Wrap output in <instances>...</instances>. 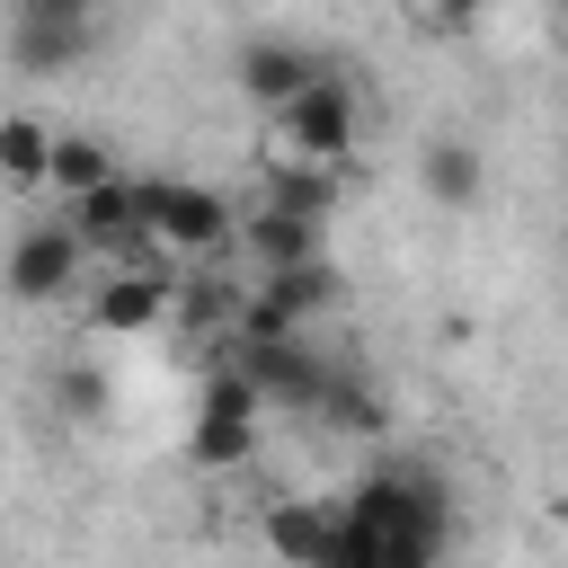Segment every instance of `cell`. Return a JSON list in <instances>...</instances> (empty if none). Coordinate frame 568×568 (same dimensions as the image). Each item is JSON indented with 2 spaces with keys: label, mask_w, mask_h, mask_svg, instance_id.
Listing matches in <instances>:
<instances>
[{
  "label": "cell",
  "mask_w": 568,
  "mask_h": 568,
  "mask_svg": "<svg viewBox=\"0 0 568 568\" xmlns=\"http://www.w3.org/2000/svg\"><path fill=\"white\" fill-rule=\"evenodd\" d=\"M142 213H151V240L178 257H213L231 240V204L195 178H142Z\"/></svg>",
  "instance_id": "5"
},
{
  "label": "cell",
  "mask_w": 568,
  "mask_h": 568,
  "mask_svg": "<svg viewBox=\"0 0 568 568\" xmlns=\"http://www.w3.org/2000/svg\"><path fill=\"white\" fill-rule=\"evenodd\" d=\"M320 71H328V62H320L311 44H293V36H248V44H240V62H231L240 98H257L266 115H275V106H293Z\"/></svg>",
  "instance_id": "8"
},
{
  "label": "cell",
  "mask_w": 568,
  "mask_h": 568,
  "mask_svg": "<svg viewBox=\"0 0 568 568\" xmlns=\"http://www.w3.org/2000/svg\"><path fill=\"white\" fill-rule=\"evenodd\" d=\"M550 524H559V532H568V488H559V497H550Z\"/></svg>",
  "instance_id": "21"
},
{
  "label": "cell",
  "mask_w": 568,
  "mask_h": 568,
  "mask_svg": "<svg viewBox=\"0 0 568 568\" xmlns=\"http://www.w3.org/2000/svg\"><path fill=\"white\" fill-rule=\"evenodd\" d=\"M80 275H89V240H80L71 222H27V231H18V248H9V266H0L9 302H27V311L71 302V284H80Z\"/></svg>",
  "instance_id": "3"
},
{
  "label": "cell",
  "mask_w": 568,
  "mask_h": 568,
  "mask_svg": "<svg viewBox=\"0 0 568 568\" xmlns=\"http://www.w3.org/2000/svg\"><path fill=\"white\" fill-rule=\"evenodd\" d=\"M44 169H53V133H44L36 115H0V178L36 186Z\"/></svg>",
  "instance_id": "16"
},
{
  "label": "cell",
  "mask_w": 568,
  "mask_h": 568,
  "mask_svg": "<svg viewBox=\"0 0 568 568\" xmlns=\"http://www.w3.org/2000/svg\"><path fill=\"white\" fill-rule=\"evenodd\" d=\"M417 186H426V204H444V213H462V204L479 195V151H470L462 133H444V142H426V151H417Z\"/></svg>",
  "instance_id": "13"
},
{
  "label": "cell",
  "mask_w": 568,
  "mask_h": 568,
  "mask_svg": "<svg viewBox=\"0 0 568 568\" xmlns=\"http://www.w3.org/2000/svg\"><path fill=\"white\" fill-rule=\"evenodd\" d=\"M44 178L80 204L89 186H106V178H115V160H106V142H98V133H53V169H44Z\"/></svg>",
  "instance_id": "14"
},
{
  "label": "cell",
  "mask_w": 568,
  "mask_h": 568,
  "mask_svg": "<svg viewBox=\"0 0 568 568\" xmlns=\"http://www.w3.org/2000/svg\"><path fill=\"white\" fill-rule=\"evenodd\" d=\"M426 9H435L444 27H479V18H488V0H426Z\"/></svg>",
  "instance_id": "20"
},
{
  "label": "cell",
  "mask_w": 568,
  "mask_h": 568,
  "mask_svg": "<svg viewBox=\"0 0 568 568\" xmlns=\"http://www.w3.org/2000/svg\"><path fill=\"white\" fill-rule=\"evenodd\" d=\"M89 53V27H53V18H18V62L27 71H71Z\"/></svg>",
  "instance_id": "15"
},
{
  "label": "cell",
  "mask_w": 568,
  "mask_h": 568,
  "mask_svg": "<svg viewBox=\"0 0 568 568\" xmlns=\"http://www.w3.org/2000/svg\"><path fill=\"white\" fill-rule=\"evenodd\" d=\"M240 240H248L257 275H275V266H311V257H320V222H302V213H275V204H257V213L240 222Z\"/></svg>",
  "instance_id": "12"
},
{
  "label": "cell",
  "mask_w": 568,
  "mask_h": 568,
  "mask_svg": "<svg viewBox=\"0 0 568 568\" xmlns=\"http://www.w3.org/2000/svg\"><path fill=\"white\" fill-rule=\"evenodd\" d=\"M320 408H328V417H346L355 435H373V426H382V399H373V390H355V382H328V390H320Z\"/></svg>",
  "instance_id": "18"
},
{
  "label": "cell",
  "mask_w": 568,
  "mask_h": 568,
  "mask_svg": "<svg viewBox=\"0 0 568 568\" xmlns=\"http://www.w3.org/2000/svg\"><path fill=\"white\" fill-rule=\"evenodd\" d=\"M346 515L382 532V559L390 568H444V541H453V497L435 470H373L346 488Z\"/></svg>",
  "instance_id": "1"
},
{
  "label": "cell",
  "mask_w": 568,
  "mask_h": 568,
  "mask_svg": "<svg viewBox=\"0 0 568 568\" xmlns=\"http://www.w3.org/2000/svg\"><path fill=\"white\" fill-rule=\"evenodd\" d=\"M266 550L284 559V568H328V541H337V497H284V506H266Z\"/></svg>",
  "instance_id": "10"
},
{
  "label": "cell",
  "mask_w": 568,
  "mask_h": 568,
  "mask_svg": "<svg viewBox=\"0 0 568 568\" xmlns=\"http://www.w3.org/2000/svg\"><path fill=\"white\" fill-rule=\"evenodd\" d=\"M98 0H18V18H53V27H89Z\"/></svg>",
  "instance_id": "19"
},
{
  "label": "cell",
  "mask_w": 568,
  "mask_h": 568,
  "mask_svg": "<svg viewBox=\"0 0 568 568\" xmlns=\"http://www.w3.org/2000/svg\"><path fill=\"white\" fill-rule=\"evenodd\" d=\"M355 142H364V98H355V80H337V71H320L293 106H275V151H284V160L346 169Z\"/></svg>",
  "instance_id": "2"
},
{
  "label": "cell",
  "mask_w": 568,
  "mask_h": 568,
  "mask_svg": "<svg viewBox=\"0 0 568 568\" xmlns=\"http://www.w3.org/2000/svg\"><path fill=\"white\" fill-rule=\"evenodd\" d=\"M257 417H266V399L222 364L213 382H204V399H195V426H186V453L204 462V470H240L248 453H257Z\"/></svg>",
  "instance_id": "4"
},
{
  "label": "cell",
  "mask_w": 568,
  "mask_h": 568,
  "mask_svg": "<svg viewBox=\"0 0 568 568\" xmlns=\"http://www.w3.org/2000/svg\"><path fill=\"white\" fill-rule=\"evenodd\" d=\"M89 320H98L106 337H142V328H160V320H169V275H160V266H115V275L89 293Z\"/></svg>",
  "instance_id": "9"
},
{
  "label": "cell",
  "mask_w": 568,
  "mask_h": 568,
  "mask_svg": "<svg viewBox=\"0 0 568 568\" xmlns=\"http://www.w3.org/2000/svg\"><path fill=\"white\" fill-rule=\"evenodd\" d=\"M231 373H240L266 408H320V390H328V373H320V355H311L302 337H240Z\"/></svg>",
  "instance_id": "7"
},
{
  "label": "cell",
  "mask_w": 568,
  "mask_h": 568,
  "mask_svg": "<svg viewBox=\"0 0 568 568\" xmlns=\"http://www.w3.org/2000/svg\"><path fill=\"white\" fill-rule=\"evenodd\" d=\"M328 302H337V266H328V257L275 266V275H257V293L240 302V337H302V320L328 311Z\"/></svg>",
  "instance_id": "6"
},
{
  "label": "cell",
  "mask_w": 568,
  "mask_h": 568,
  "mask_svg": "<svg viewBox=\"0 0 568 568\" xmlns=\"http://www.w3.org/2000/svg\"><path fill=\"white\" fill-rule=\"evenodd\" d=\"M337 195H346V169H320V160H266V204L275 213H302V222H328L337 213Z\"/></svg>",
  "instance_id": "11"
},
{
  "label": "cell",
  "mask_w": 568,
  "mask_h": 568,
  "mask_svg": "<svg viewBox=\"0 0 568 568\" xmlns=\"http://www.w3.org/2000/svg\"><path fill=\"white\" fill-rule=\"evenodd\" d=\"M328 568H390V559H382V532H373V524H355V515H346V497H337V541H328Z\"/></svg>",
  "instance_id": "17"
}]
</instances>
